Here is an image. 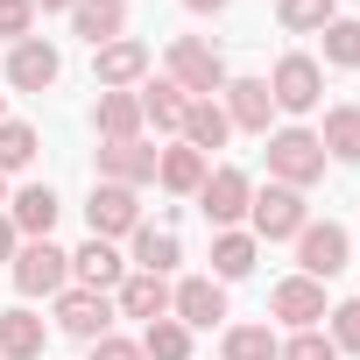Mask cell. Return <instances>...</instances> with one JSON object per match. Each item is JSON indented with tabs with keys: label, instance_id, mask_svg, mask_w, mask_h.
I'll return each instance as SVG.
<instances>
[{
	"label": "cell",
	"instance_id": "1",
	"mask_svg": "<svg viewBox=\"0 0 360 360\" xmlns=\"http://www.w3.org/2000/svg\"><path fill=\"white\" fill-rule=\"evenodd\" d=\"M269 184H290V191H311L325 176V141L318 127H269Z\"/></svg>",
	"mask_w": 360,
	"mask_h": 360
},
{
	"label": "cell",
	"instance_id": "2",
	"mask_svg": "<svg viewBox=\"0 0 360 360\" xmlns=\"http://www.w3.org/2000/svg\"><path fill=\"white\" fill-rule=\"evenodd\" d=\"M8 276H15L22 304H29V297H57V290H71V255H64L57 240H22L15 262H8Z\"/></svg>",
	"mask_w": 360,
	"mask_h": 360
},
{
	"label": "cell",
	"instance_id": "3",
	"mask_svg": "<svg viewBox=\"0 0 360 360\" xmlns=\"http://www.w3.org/2000/svg\"><path fill=\"white\" fill-rule=\"evenodd\" d=\"M269 99H276V113H311V106L325 99V64L304 57V50L276 57V71H269Z\"/></svg>",
	"mask_w": 360,
	"mask_h": 360
},
{
	"label": "cell",
	"instance_id": "4",
	"mask_svg": "<svg viewBox=\"0 0 360 360\" xmlns=\"http://www.w3.org/2000/svg\"><path fill=\"white\" fill-rule=\"evenodd\" d=\"M346 262H353V233H346L339 219H311V226L297 233V276H311V283H332Z\"/></svg>",
	"mask_w": 360,
	"mask_h": 360
},
{
	"label": "cell",
	"instance_id": "5",
	"mask_svg": "<svg viewBox=\"0 0 360 360\" xmlns=\"http://www.w3.org/2000/svg\"><path fill=\"white\" fill-rule=\"evenodd\" d=\"M169 78L184 85L191 99H219L226 92V57L212 43H198V36H176L169 43Z\"/></svg>",
	"mask_w": 360,
	"mask_h": 360
},
{
	"label": "cell",
	"instance_id": "6",
	"mask_svg": "<svg viewBox=\"0 0 360 360\" xmlns=\"http://www.w3.org/2000/svg\"><path fill=\"white\" fill-rule=\"evenodd\" d=\"M248 205H255V176L248 169H233V162H219V169H205V184H198V212L226 233V226H240L248 219Z\"/></svg>",
	"mask_w": 360,
	"mask_h": 360
},
{
	"label": "cell",
	"instance_id": "7",
	"mask_svg": "<svg viewBox=\"0 0 360 360\" xmlns=\"http://www.w3.org/2000/svg\"><path fill=\"white\" fill-rule=\"evenodd\" d=\"M248 226H255V240H297V233L311 226V205H304V191H290V184H269V191H255V205H248Z\"/></svg>",
	"mask_w": 360,
	"mask_h": 360
},
{
	"label": "cell",
	"instance_id": "8",
	"mask_svg": "<svg viewBox=\"0 0 360 360\" xmlns=\"http://www.w3.org/2000/svg\"><path fill=\"white\" fill-rule=\"evenodd\" d=\"M85 226H92V240H127V233L141 226V191H127V184H92Z\"/></svg>",
	"mask_w": 360,
	"mask_h": 360
},
{
	"label": "cell",
	"instance_id": "9",
	"mask_svg": "<svg viewBox=\"0 0 360 360\" xmlns=\"http://www.w3.org/2000/svg\"><path fill=\"white\" fill-rule=\"evenodd\" d=\"M92 78H99V92H134V85L148 78V43H141V36L99 43V50H92Z\"/></svg>",
	"mask_w": 360,
	"mask_h": 360
},
{
	"label": "cell",
	"instance_id": "10",
	"mask_svg": "<svg viewBox=\"0 0 360 360\" xmlns=\"http://www.w3.org/2000/svg\"><path fill=\"white\" fill-rule=\"evenodd\" d=\"M57 332H64V339H85V346H92V339H106V332H113V297L78 290V283H71V290H57Z\"/></svg>",
	"mask_w": 360,
	"mask_h": 360
},
{
	"label": "cell",
	"instance_id": "11",
	"mask_svg": "<svg viewBox=\"0 0 360 360\" xmlns=\"http://www.w3.org/2000/svg\"><path fill=\"white\" fill-rule=\"evenodd\" d=\"M169 318L191 325V332H212V325L226 318V283H212V276H184V283L169 290Z\"/></svg>",
	"mask_w": 360,
	"mask_h": 360
},
{
	"label": "cell",
	"instance_id": "12",
	"mask_svg": "<svg viewBox=\"0 0 360 360\" xmlns=\"http://www.w3.org/2000/svg\"><path fill=\"white\" fill-rule=\"evenodd\" d=\"M57 78H64V50H57V43L29 36V43L8 50V85H15V92H50Z\"/></svg>",
	"mask_w": 360,
	"mask_h": 360
},
{
	"label": "cell",
	"instance_id": "13",
	"mask_svg": "<svg viewBox=\"0 0 360 360\" xmlns=\"http://www.w3.org/2000/svg\"><path fill=\"white\" fill-rule=\"evenodd\" d=\"M325 311H332V304H325V283H311V276H283V283L269 290V318H283L290 332H311Z\"/></svg>",
	"mask_w": 360,
	"mask_h": 360
},
{
	"label": "cell",
	"instance_id": "14",
	"mask_svg": "<svg viewBox=\"0 0 360 360\" xmlns=\"http://www.w3.org/2000/svg\"><path fill=\"white\" fill-rule=\"evenodd\" d=\"M0 212L15 219V233H22V240H50V233H57V212H64V198H57L50 184H22V191H15L8 205H0Z\"/></svg>",
	"mask_w": 360,
	"mask_h": 360
},
{
	"label": "cell",
	"instance_id": "15",
	"mask_svg": "<svg viewBox=\"0 0 360 360\" xmlns=\"http://www.w3.org/2000/svg\"><path fill=\"white\" fill-rule=\"evenodd\" d=\"M219 106H226V120H233L240 134H269V120H276V99H269V78H226Z\"/></svg>",
	"mask_w": 360,
	"mask_h": 360
},
{
	"label": "cell",
	"instance_id": "16",
	"mask_svg": "<svg viewBox=\"0 0 360 360\" xmlns=\"http://www.w3.org/2000/svg\"><path fill=\"white\" fill-rule=\"evenodd\" d=\"M99 184H155V148L148 141H99Z\"/></svg>",
	"mask_w": 360,
	"mask_h": 360
},
{
	"label": "cell",
	"instance_id": "17",
	"mask_svg": "<svg viewBox=\"0 0 360 360\" xmlns=\"http://www.w3.org/2000/svg\"><path fill=\"white\" fill-rule=\"evenodd\" d=\"M120 276H127V255H120L113 240H85V248L71 255V283H78V290L113 297V290H120Z\"/></svg>",
	"mask_w": 360,
	"mask_h": 360
},
{
	"label": "cell",
	"instance_id": "18",
	"mask_svg": "<svg viewBox=\"0 0 360 360\" xmlns=\"http://www.w3.org/2000/svg\"><path fill=\"white\" fill-rule=\"evenodd\" d=\"M113 311L120 318H169V276H141V269H127L120 276V290H113Z\"/></svg>",
	"mask_w": 360,
	"mask_h": 360
},
{
	"label": "cell",
	"instance_id": "19",
	"mask_svg": "<svg viewBox=\"0 0 360 360\" xmlns=\"http://www.w3.org/2000/svg\"><path fill=\"white\" fill-rule=\"evenodd\" d=\"M134 99H141V120H148L155 134H184V113H191V92L176 85V78H155V85H141Z\"/></svg>",
	"mask_w": 360,
	"mask_h": 360
},
{
	"label": "cell",
	"instance_id": "20",
	"mask_svg": "<svg viewBox=\"0 0 360 360\" xmlns=\"http://www.w3.org/2000/svg\"><path fill=\"white\" fill-rule=\"evenodd\" d=\"M205 155L198 148H184V141H169V148H155V184L162 191H176V198H198V184H205Z\"/></svg>",
	"mask_w": 360,
	"mask_h": 360
},
{
	"label": "cell",
	"instance_id": "21",
	"mask_svg": "<svg viewBox=\"0 0 360 360\" xmlns=\"http://www.w3.org/2000/svg\"><path fill=\"white\" fill-rule=\"evenodd\" d=\"M127 240H134V255H127V262H134L141 276H169L176 262H184V240H176V226H134Z\"/></svg>",
	"mask_w": 360,
	"mask_h": 360
},
{
	"label": "cell",
	"instance_id": "22",
	"mask_svg": "<svg viewBox=\"0 0 360 360\" xmlns=\"http://www.w3.org/2000/svg\"><path fill=\"white\" fill-rule=\"evenodd\" d=\"M226 134H233V120H226V106L219 99H191V113H184V148H198L205 162H212V148H226Z\"/></svg>",
	"mask_w": 360,
	"mask_h": 360
},
{
	"label": "cell",
	"instance_id": "23",
	"mask_svg": "<svg viewBox=\"0 0 360 360\" xmlns=\"http://www.w3.org/2000/svg\"><path fill=\"white\" fill-rule=\"evenodd\" d=\"M92 127H99V141H141V99L134 92H99V106H92Z\"/></svg>",
	"mask_w": 360,
	"mask_h": 360
},
{
	"label": "cell",
	"instance_id": "24",
	"mask_svg": "<svg viewBox=\"0 0 360 360\" xmlns=\"http://www.w3.org/2000/svg\"><path fill=\"white\" fill-rule=\"evenodd\" d=\"M71 36H85L92 50L113 43V36H127V0H78V8H71Z\"/></svg>",
	"mask_w": 360,
	"mask_h": 360
},
{
	"label": "cell",
	"instance_id": "25",
	"mask_svg": "<svg viewBox=\"0 0 360 360\" xmlns=\"http://www.w3.org/2000/svg\"><path fill=\"white\" fill-rule=\"evenodd\" d=\"M0 360H43V318L29 304L0 311Z\"/></svg>",
	"mask_w": 360,
	"mask_h": 360
},
{
	"label": "cell",
	"instance_id": "26",
	"mask_svg": "<svg viewBox=\"0 0 360 360\" xmlns=\"http://www.w3.org/2000/svg\"><path fill=\"white\" fill-rule=\"evenodd\" d=\"M240 276H255V233L226 226L212 233V283H240Z\"/></svg>",
	"mask_w": 360,
	"mask_h": 360
},
{
	"label": "cell",
	"instance_id": "27",
	"mask_svg": "<svg viewBox=\"0 0 360 360\" xmlns=\"http://www.w3.org/2000/svg\"><path fill=\"white\" fill-rule=\"evenodd\" d=\"M325 162H360V106H325Z\"/></svg>",
	"mask_w": 360,
	"mask_h": 360
},
{
	"label": "cell",
	"instance_id": "28",
	"mask_svg": "<svg viewBox=\"0 0 360 360\" xmlns=\"http://www.w3.org/2000/svg\"><path fill=\"white\" fill-rule=\"evenodd\" d=\"M318 43H325L318 64H332V71H360V22H353V15H332V22L318 29Z\"/></svg>",
	"mask_w": 360,
	"mask_h": 360
},
{
	"label": "cell",
	"instance_id": "29",
	"mask_svg": "<svg viewBox=\"0 0 360 360\" xmlns=\"http://www.w3.org/2000/svg\"><path fill=\"white\" fill-rule=\"evenodd\" d=\"M219 353H226V360H283V339H276L269 325H226Z\"/></svg>",
	"mask_w": 360,
	"mask_h": 360
},
{
	"label": "cell",
	"instance_id": "30",
	"mask_svg": "<svg viewBox=\"0 0 360 360\" xmlns=\"http://www.w3.org/2000/svg\"><path fill=\"white\" fill-rule=\"evenodd\" d=\"M141 353H148V360H191V325L148 318V325H141Z\"/></svg>",
	"mask_w": 360,
	"mask_h": 360
},
{
	"label": "cell",
	"instance_id": "31",
	"mask_svg": "<svg viewBox=\"0 0 360 360\" xmlns=\"http://www.w3.org/2000/svg\"><path fill=\"white\" fill-rule=\"evenodd\" d=\"M332 15H339V0H276V22L290 36H318Z\"/></svg>",
	"mask_w": 360,
	"mask_h": 360
},
{
	"label": "cell",
	"instance_id": "32",
	"mask_svg": "<svg viewBox=\"0 0 360 360\" xmlns=\"http://www.w3.org/2000/svg\"><path fill=\"white\" fill-rule=\"evenodd\" d=\"M36 162V127L29 120H0V176H15Z\"/></svg>",
	"mask_w": 360,
	"mask_h": 360
},
{
	"label": "cell",
	"instance_id": "33",
	"mask_svg": "<svg viewBox=\"0 0 360 360\" xmlns=\"http://www.w3.org/2000/svg\"><path fill=\"white\" fill-rule=\"evenodd\" d=\"M325 318H332V325H325V332H332V346H339V353H360V297L332 304Z\"/></svg>",
	"mask_w": 360,
	"mask_h": 360
},
{
	"label": "cell",
	"instance_id": "34",
	"mask_svg": "<svg viewBox=\"0 0 360 360\" xmlns=\"http://www.w3.org/2000/svg\"><path fill=\"white\" fill-rule=\"evenodd\" d=\"M29 29H36V0H0V43H29Z\"/></svg>",
	"mask_w": 360,
	"mask_h": 360
},
{
	"label": "cell",
	"instance_id": "35",
	"mask_svg": "<svg viewBox=\"0 0 360 360\" xmlns=\"http://www.w3.org/2000/svg\"><path fill=\"white\" fill-rule=\"evenodd\" d=\"M283 360H339V346H332V332L311 325V332H290L283 339Z\"/></svg>",
	"mask_w": 360,
	"mask_h": 360
},
{
	"label": "cell",
	"instance_id": "36",
	"mask_svg": "<svg viewBox=\"0 0 360 360\" xmlns=\"http://www.w3.org/2000/svg\"><path fill=\"white\" fill-rule=\"evenodd\" d=\"M92 360H148V353H141V339H120V332H106V339H92Z\"/></svg>",
	"mask_w": 360,
	"mask_h": 360
},
{
	"label": "cell",
	"instance_id": "37",
	"mask_svg": "<svg viewBox=\"0 0 360 360\" xmlns=\"http://www.w3.org/2000/svg\"><path fill=\"white\" fill-rule=\"evenodd\" d=\"M15 248H22V233H15V219L0 212V262H15Z\"/></svg>",
	"mask_w": 360,
	"mask_h": 360
},
{
	"label": "cell",
	"instance_id": "38",
	"mask_svg": "<svg viewBox=\"0 0 360 360\" xmlns=\"http://www.w3.org/2000/svg\"><path fill=\"white\" fill-rule=\"evenodd\" d=\"M184 8H191V15H226L233 0H184Z\"/></svg>",
	"mask_w": 360,
	"mask_h": 360
},
{
	"label": "cell",
	"instance_id": "39",
	"mask_svg": "<svg viewBox=\"0 0 360 360\" xmlns=\"http://www.w3.org/2000/svg\"><path fill=\"white\" fill-rule=\"evenodd\" d=\"M78 0H36V15H71Z\"/></svg>",
	"mask_w": 360,
	"mask_h": 360
},
{
	"label": "cell",
	"instance_id": "40",
	"mask_svg": "<svg viewBox=\"0 0 360 360\" xmlns=\"http://www.w3.org/2000/svg\"><path fill=\"white\" fill-rule=\"evenodd\" d=\"M0 205H8V176H0Z\"/></svg>",
	"mask_w": 360,
	"mask_h": 360
},
{
	"label": "cell",
	"instance_id": "41",
	"mask_svg": "<svg viewBox=\"0 0 360 360\" xmlns=\"http://www.w3.org/2000/svg\"><path fill=\"white\" fill-rule=\"evenodd\" d=\"M0 120H8V92H0Z\"/></svg>",
	"mask_w": 360,
	"mask_h": 360
}]
</instances>
